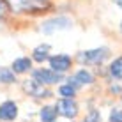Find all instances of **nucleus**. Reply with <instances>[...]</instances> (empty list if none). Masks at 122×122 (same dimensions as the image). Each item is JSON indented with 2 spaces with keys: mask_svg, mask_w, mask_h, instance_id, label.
<instances>
[{
  "mask_svg": "<svg viewBox=\"0 0 122 122\" xmlns=\"http://www.w3.org/2000/svg\"><path fill=\"white\" fill-rule=\"evenodd\" d=\"M106 57H108V50L106 48H96V50L81 51L78 55V60L85 62V64H101Z\"/></svg>",
  "mask_w": 122,
  "mask_h": 122,
  "instance_id": "f257e3e1",
  "label": "nucleus"
},
{
  "mask_svg": "<svg viewBox=\"0 0 122 122\" xmlns=\"http://www.w3.org/2000/svg\"><path fill=\"white\" fill-rule=\"evenodd\" d=\"M69 27H71V20L66 18V16H58V18H51L48 21H44L41 30L44 34H53V32H58V30H66Z\"/></svg>",
  "mask_w": 122,
  "mask_h": 122,
  "instance_id": "f03ea898",
  "label": "nucleus"
},
{
  "mask_svg": "<svg viewBox=\"0 0 122 122\" xmlns=\"http://www.w3.org/2000/svg\"><path fill=\"white\" fill-rule=\"evenodd\" d=\"M14 11H43L46 4L43 0H7Z\"/></svg>",
  "mask_w": 122,
  "mask_h": 122,
  "instance_id": "7ed1b4c3",
  "label": "nucleus"
},
{
  "mask_svg": "<svg viewBox=\"0 0 122 122\" xmlns=\"http://www.w3.org/2000/svg\"><path fill=\"white\" fill-rule=\"evenodd\" d=\"M60 78H62V74H58L51 69H39V71L34 73V80H36L37 83H41V85L57 83V81H60Z\"/></svg>",
  "mask_w": 122,
  "mask_h": 122,
  "instance_id": "20e7f679",
  "label": "nucleus"
},
{
  "mask_svg": "<svg viewBox=\"0 0 122 122\" xmlns=\"http://www.w3.org/2000/svg\"><path fill=\"white\" fill-rule=\"evenodd\" d=\"M55 110L60 113L62 117L74 119V117H76V113H78V106H76V103H74L73 99H60V101L57 103Z\"/></svg>",
  "mask_w": 122,
  "mask_h": 122,
  "instance_id": "39448f33",
  "label": "nucleus"
},
{
  "mask_svg": "<svg viewBox=\"0 0 122 122\" xmlns=\"http://www.w3.org/2000/svg\"><path fill=\"white\" fill-rule=\"evenodd\" d=\"M50 67H51V71L62 74L64 71H67L71 67V58L67 55H55L50 58Z\"/></svg>",
  "mask_w": 122,
  "mask_h": 122,
  "instance_id": "423d86ee",
  "label": "nucleus"
},
{
  "mask_svg": "<svg viewBox=\"0 0 122 122\" xmlns=\"http://www.w3.org/2000/svg\"><path fill=\"white\" fill-rule=\"evenodd\" d=\"M25 90L28 92L30 96L34 97H48L50 96V90L44 89V85H41V83H37L36 80H30V81H25Z\"/></svg>",
  "mask_w": 122,
  "mask_h": 122,
  "instance_id": "0eeeda50",
  "label": "nucleus"
},
{
  "mask_svg": "<svg viewBox=\"0 0 122 122\" xmlns=\"http://www.w3.org/2000/svg\"><path fill=\"white\" fill-rule=\"evenodd\" d=\"M16 117H18V106H16L12 101H5V103L0 106V119L14 120Z\"/></svg>",
  "mask_w": 122,
  "mask_h": 122,
  "instance_id": "6e6552de",
  "label": "nucleus"
},
{
  "mask_svg": "<svg viewBox=\"0 0 122 122\" xmlns=\"http://www.w3.org/2000/svg\"><path fill=\"white\" fill-rule=\"evenodd\" d=\"M92 81H94V76H92L89 71L81 69V71H78V73L74 74L73 80H69V85H73V87H76V85H90Z\"/></svg>",
  "mask_w": 122,
  "mask_h": 122,
  "instance_id": "1a4fd4ad",
  "label": "nucleus"
},
{
  "mask_svg": "<svg viewBox=\"0 0 122 122\" xmlns=\"http://www.w3.org/2000/svg\"><path fill=\"white\" fill-rule=\"evenodd\" d=\"M30 67H32V60H30V58H27V57L16 58V60L12 62V73L21 74V73H27Z\"/></svg>",
  "mask_w": 122,
  "mask_h": 122,
  "instance_id": "9d476101",
  "label": "nucleus"
},
{
  "mask_svg": "<svg viewBox=\"0 0 122 122\" xmlns=\"http://www.w3.org/2000/svg\"><path fill=\"white\" fill-rule=\"evenodd\" d=\"M48 53H50V44H41V46H37V48L34 50L32 58L37 60V62H43V60L48 58Z\"/></svg>",
  "mask_w": 122,
  "mask_h": 122,
  "instance_id": "9b49d317",
  "label": "nucleus"
},
{
  "mask_svg": "<svg viewBox=\"0 0 122 122\" xmlns=\"http://www.w3.org/2000/svg\"><path fill=\"white\" fill-rule=\"evenodd\" d=\"M41 120L43 122H55V117H57V110L51 106H44L43 110H41Z\"/></svg>",
  "mask_w": 122,
  "mask_h": 122,
  "instance_id": "f8f14e48",
  "label": "nucleus"
},
{
  "mask_svg": "<svg viewBox=\"0 0 122 122\" xmlns=\"http://www.w3.org/2000/svg\"><path fill=\"white\" fill-rule=\"evenodd\" d=\"M110 74L113 78H119V80L122 78V57L113 60V64L110 66Z\"/></svg>",
  "mask_w": 122,
  "mask_h": 122,
  "instance_id": "ddd939ff",
  "label": "nucleus"
},
{
  "mask_svg": "<svg viewBox=\"0 0 122 122\" xmlns=\"http://www.w3.org/2000/svg\"><path fill=\"white\" fill-rule=\"evenodd\" d=\"M14 81V73L7 67H0V83H12Z\"/></svg>",
  "mask_w": 122,
  "mask_h": 122,
  "instance_id": "4468645a",
  "label": "nucleus"
},
{
  "mask_svg": "<svg viewBox=\"0 0 122 122\" xmlns=\"http://www.w3.org/2000/svg\"><path fill=\"white\" fill-rule=\"evenodd\" d=\"M58 92H60V96H64V99H73L74 96V87L73 85H62L60 89H58Z\"/></svg>",
  "mask_w": 122,
  "mask_h": 122,
  "instance_id": "2eb2a0df",
  "label": "nucleus"
},
{
  "mask_svg": "<svg viewBox=\"0 0 122 122\" xmlns=\"http://www.w3.org/2000/svg\"><path fill=\"white\" fill-rule=\"evenodd\" d=\"M110 122H122V110H120V108H113V110H112Z\"/></svg>",
  "mask_w": 122,
  "mask_h": 122,
  "instance_id": "dca6fc26",
  "label": "nucleus"
},
{
  "mask_svg": "<svg viewBox=\"0 0 122 122\" xmlns=\"http://www.w3.org/2000/svg\"><path fill=\"white\" fill-rule=\"evenodd\" d=\"M101 120V115H99V112L97 110H92L89 113V117H87V120L85 122H99Z\"/></svg>",
  "mask_w": 122,
  "mask_h": 122,
  "instance_id": "f3484780",
  "label": "nucleus"
},
{
  "mask_svg": "<svg viewBox=\"0 0 122 122\" xmlns=\"http://www.w3.org/2000/svg\"><path fill=\"white\" fill-rule=\"evenodd\" d=\"M7 11V2H4V0H0V16L4 14V12Z\"/></svg>",
  "mask_w": 122,
  "mask_h": 122,
  "instance_id": "a211bd4d",
  "label": "nucleus"
},
{
  "mask_svg": "<svg viewBox=\"0 0 122 122\" xmlns=\"http://www.w3.org/2000/svg\"><path fill=\"white\" fill-rule=\"evenodd\" d=\"M113 2H115V4H117V5H119V7H120V9H122V0H113Z\"/></svg>",
  "mask_w": 122,
  "mask_h": 122,
  "instance_id": "6ab92c4d",
  "label": "nucleus"
},
{
  "mask_svg": "<svg viewBox=\"0 0 122 122\" xmlns=\"http://www.w3.org/2000/svg\"><path fill=\"white\" fill-rule=\"evenodd\" d=\"M120 30H122V23H120Z\"/></svg>",
  "mask_w": 122,
  "mask_h": 122,
  "instance_id": "aec40b11",
  "label": "nucleus"
}]
</instances>
